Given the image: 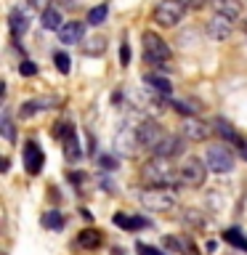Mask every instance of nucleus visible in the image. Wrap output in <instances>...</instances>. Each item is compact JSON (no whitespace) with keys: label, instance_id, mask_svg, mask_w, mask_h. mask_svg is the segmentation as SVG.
I'll list each match as a JSON object with an SVG mask.
<instances>
[{"label":"nucleus","instance_id":"11","mask_svg":"<svg viewBox=\"0 0 247 255\" xmlns=\"http://www.w3.org/2000/svg\"><path fill=\"white\" fill-rule=\"evenodd\" d=\"M43 162H45L43 149H37L35 141H27V143H24V167H27V173L37 175L40 170H43Z\"/></svg>","mask_w":247,"mask_h":255},{"label":"nucleus","instance_id":"15","mask_svg":"<svg viewBox=\"0 0 247 255\" xmlns=\"http://www.w3.org/2000/svg\"><path fill=\"white\" fill-rule=\"evenodd\" d=\"M210 3H213L215 13H223L229 19H239L242 16V3L239 0H210Z\"/></svg>","mask_w":247,"mask_h":255},{"label":"nucleus","instance_id":"2","mask_svg":"<svg viewBox=\"0 0 247 255\" xmlns=\"http://www.w3.org/2000/svg\"><path fill=\"white\" fill-rule=\"evenodd\" d=\"M141 205L149 213H170L178 205V197L170 191V186H149L141 194Z\"/></svg>","mask_w":247,"mask_h":255},{"label":"nucleus","instance_id":"4","mask_svg":"<svg viewBox=\"0 0 247 255\" xmlns=\"http://www.w3.org/2000/svg\"><path fill=\"white\" fill-rule=\"evenodd\" d=\"M207 170H210L207 162H202L199 157H189L186 162L178 167V183L186 189H199L207 178Z\"/></svg>","mask_w":247,"mask_h":255},{"label":"nucleus","instance_id":"13","mask_svg":"<svg viewBox=\"0 0 247 255\" xmlns=\"http://www.w3.org/2000/svg\"><path fill=\"white\" fill-rule=\"evenodd\" d=\"M83 35H85L83 21H64L61 29H59V40L64 45H77L80 40H83Z\"/></svg>","mask_w":247,"mask_h":255},{"label":"nucleus","instance_id":"25","mask_svg":"<svg viewBox=\"0 0 247 255\" xmlns=\"http://www.w3.org/2000/svg\"><path fill=\"white\" fill-rule=\"evenodd\" d=\"M0 128H3L5 141L13 143L16 141V130H13V123H11V117H8V112H3V117H0Z\"/></svg>","mask_w":247,"mask_h":255},{"label":"nucleus","instance_id":"29","mask_svg":"<svg viewBox=\"0 0 247 255\" xmlns=\"http://www.w3.org/2000/svg\"><path fill=\"white\" fill-rule=\"evenodd\" d=\"M135 250H138V255H165L162 250H157V247H151V245H143V242L135 245Z\"/></svg>","mask_w":247,"mask_h":255},{"label":"nucleus","instance_id":"30","mask_svg":"<svg viewBox=\"0 0 247 255\" xmlns=\"http://www.w3.org/2000/svg\"><path fill=\"white\" fill-rule=\"evenodd\" d=\"M120 64H123V67H127V64H130V45H127V40L120 45Z\"/></svg>","mask_w":247,"mask_h":255},{"label":"nucleus","instance_id":"7","mask_svg":"<svg viewBox=\"0 0 247 255\" xmlns=\"http://www.w3.org/2000/svg\"><path fill=\"white\" fill-rule=\"evenodd\" d=\"M213 130H215L213 123H205V120L191 117V115L181 123V133H183V138H186V141H194V143H197V141H207Z\"/></svg>","mask_w":247,"mask_h":255},{"label":"nucleus","instance_id":"12","mask_svg":"<svg viewBox=\"0 0 247 255\" xmlns=\"http://www.w3.org/2000/svg\"><path fill=\"white\" fill-rule=\"evenodd\" d=\"M183 149H186V143H183L181 135H165V138L154 146V154H162V157L175 159V157L183 154Z\"/></svg>","mask_w":247,"mask_h":255},{"label":"nucleus","instance_id":"9","mask_svg":"<svg viewBox=\"0 0 247 255\" xmlns=\"http://www.w3.org/2000/svg\"><path fill=\"white\" fill-rule=\"evenodd\" d=\"M56 128H59V138L64 141V154H67V159L69 162H77V159L83 157V151H80V141H77L75 128L69 123H59Z\"/></svg>","mask_w":247,"mask_h":255},{"label":"nucleus","instance_id":"14","mask_svg":"<svg viewBox=\"0 0 247 255\" xmlns=\"http://www.w3.org/2000/svg\"><path fill=\"white\" fill-rule=\"evenodd\" d=\"M8 27H11V35L13 40H19L24 32L29 29V19H27V13L21 11V8H13L11 13H8Z\"/></svg>","mask_w":247,"mask_h":255},{"label":"nucleus","instance_id":"8","mask_svg":"<svg viewBox=\"0 0 247 255\" xmlns=\"http://www.w3.org/2000/svg\"><path fill=\"white\" fill-rule=\"evenodd\" d=\"M135 135H138L141 149H154L157 143L165 138V133H162V128H159L157 120H143V123H138V128H135Z\"/></svg>","mask_w":247,"mask_h":255},{"label":"nucleus","instance_id":"28","mask_svg":"<svg viewBox=\"0 0 247 255\" xmlns=\"http://www.w3.org/2000/svg\"><path fill=\"white\" fill-rule=\"evenodd\" d=\"M99 167H104V170H115V167H117V159L112 157V154H101V157H99Z\"/></svg>","mask_w":247,"mask_h":255},{"label":"nucleus","instance_id":"18","mask_svg":"<svg viewBox=\"0 0 247 255\" xmlns=\"http://www.w3.org/2000/svg\"><path fill=\"white\" fill-rule=\"evenodd\" d=\"M223 242H229L231 247H237V250L247 253V237L242 234V229H237V226H231V229L223 231Z\"/></svg>","mask_w":247,"mask_h":255},{"label":"nucleus","instance_id":"21","mask_svg":"<svg viewBox=\"0 0 247 255\" xmlns=\"http://www.w3.org/2000/svg\"><path fill=\"white\" fill-rule=\"evenodd\" d=\"M64 223H67L64 213H59V210H48V213H43V226H45V229L59 231V229H64Z\"/></svg>","mask_w":247,"mask_h":255},{"label":"nucleus","instance_id":"27","mask_svg":"<svg viewBox=\"0 0 247 255\" xmlns=\"http://www.w3.org/2000/svg\"><path fill=\"white\" fill-rule=\"evenodd\" d=\"M19 75H21V77H35V75H37L35 61H29V59H27V61H21V64H19Z\"/></svg>","mask_w":247,"mask_h":255},{"label":"nucleus","instance_id":"32","mask_svg":"<svg viewBox=\"0 0 247 255\" xmlns=\"http://www.w3.org/2000/svg\"><path fill=\"white\" fill-rule=\"evenodd\" d=\"M173 107H175V109H178V112H181V115H186V117L191 115V109H197V107H189V104H183V101H173Z\"/></svg>","mask_w":247,"mask_h":255},{"label":"nucleus","instance_id":"33","mask_svg":"<svg viewBox=\"0 0 247 255\" xmlns=\"http://www.w3.org/2000/svg\"><path fill=\"white\" fill-rule=\"evenodd\" d=\"M183 3H186V8H194V11H197V8H202L207 0H183Z\"/></svg>","mask_w":247,"mask_h":255},{"label":"nucleus","instance_id":"22","mask_svg":"<svg viewBox=\"0 0 247 255\" xmlns=\"http://www.w3.org/2000/svg\"><path fill=\"white\" fill-rule=\"evenodd\" d=\"M115 223H117L120 229H125V231H135V229L146 226V221H143V218H127V215H123V213L115 215Z\"/></svg>","mask_w":247,"mask_h":255},{"label":"nucleus","instance_id":"26","mask_svg":"<svg viewBox=\"0 0 247 255\" xmlns=\"http://www.w3.org/2000/svg\"><path fill=\"white\" fill-rule=\"evenodd\" d=\"M88 43H91V45H85V48H83L88 56H99V53L104 51V37H91Z\"/></svg>","mask_w":247,"mask_h":255},{"label":"nucleus","instance_id":"10","mask_svg":"<svg viewBox=\"0 0 247 255\" xmlns=\"http://www.w3.org/2000/svg\"><path fill=\"white\" fill-rule=\"evenodd\" d=\"M234 19H229V16H223V13H215L210 21H207V35H210L213 40H218V43H223V40H229L231 37V32H234V24H231Z\"/></svg>","mask_w":247,"mask_h":255},{"label":"nucleus","instance_id":"17","mask_svg":"<svg viewBox=\"0 0 247 255\" xmlns=\"http://www.w3.org/2000/svg\"><path fill=\"white\" fill-rule=\"evenodd\" d=\"M40 24H43V29H56V32H59L61 29V24H64V16H61V11H59V8H45V11L43 13H40Z\"/></svg>","mask_w":247,"mask_h":255},{"label":"nucleus","instance_id":"3","mask_svg":"<svg viewBox=\"0 0 247 255\" xmlns=\"http://www.w3.org/2000/svg\"><path fill=\"white\" fill-rule=\"evenodd\" d=\"M143 61L157 69L167 67V61H170V45L157 32H143Z\"/></svg>","mask_w":247,"mask_h":255},{"label":"nucleus","instance_id":"19","mask_svg":"<svg viewBox=\"0 0 247 255\" xmlns=\"http://www.w3.org/2000/svg\"><path fill=\"white\" fill-rule=\"evenodd\" d=\"M213 128H215V133H218V135H223V138H226V141L242 143V141H239V133H237L234 128H231V125H229V123H226V120H223V117H215V120H213Z\"/></svg>","mask_w":247,"mask_h":255},{"label":"nucleus","instance_id":"23","mask_svg":"<svg viewBox=\"0 0 247 255\" xmlns=\"http://www.w3.org/2000/svg\"><path fill=\"white\" fill-rule=\"evenodd\" d=\"M107 16H109L107 5H96V8L88 11V24H91V27H101V24L107 21Z\"/></svg>","mask_w":247,"mask_h":255},{"label":"nucleus","instance_id":"24","mask_svg":"<svg viewBox=\"0 0 247 255\" xmlns=\"http://www.w3.org/2000/svg\"><path fill=\"white\" fill-rule=\"evenodd\" d=\"M53 64H56V69H59L61 75H69L72 61H69V56L64 53V51H56V53H53Z\"/></svg>","mask_w":247,"mask_h":255},{"label":"nucleus","instance_id":"16","mask_svg":"<svg viewBox=\"0 0 247 255\" xmlns=\"http://www.w3.org/2000/svg\"><path fill=\"white\" fill-rule=\"evenodd\" d=\"M101 242H104V237H101L99 229H83L80 237H77V245L85 247V250H99Z\"/></svg>","mask_w":247,"mask_h":255},{"label":"nucleus","instance_id":"6","mask_svg":"<svg viewBox=\"0 0 247 255\" xmlns=\"http://www.w3.org/2000/svg\"><path fill=\"white\" fill-rule=\"evenodd\" d=\"M205 162L213 173H218V175L234 170V154H231L226 146H221V143H213V146L205 151Z\"/></svg>","mask_w":247,"mask_h":255},{"label":"nucleus","instance_id":"1","mask_svg":"<svg viewBox=\"0 0 247 255\" xmlns=\"http://www.w3.org/2000/svg\"><path fill=\"white\" fill-rule=\"evenodd\" d=\"M141 181L146 186H175L178 181V167L173 165L170 157H162V154H154L146 165L141 167Z\"/></svg>","mask_w":247,"mask_h":255},{"label":"nucleus","instance_id":"20","mask_svg":"<svg viewBox=\"0 0 247 255\" xmlns=\"http://www.w3.org/2000/svg\"><path fill=\"white\" fill-rule=\"evenodd\" d=\"M146 85H149V91H157L159 96H170L173 93L170 80H165V77H159V75H149L146 77Z\"/></svg>","mask_w":247,"mask_h":255},{"label":"nucleus","instance_id":"31","mask_svg":"<svg viewBox=\"0 0 247 255\" xmlns=\"http://www.w3.org/2000/svg\"><path fill=\"white\" fill-rule=\"evenodd\" d=\"M27 3H29L32 8H35V11H40V13H43L45 8H51V3H53V0H27Z\"/></svg>","mask_w":247,"mask_h":255},{"label":"nucleus","instance_id":"5","mask_svg":"<svg viewBox=\"0 0 247 255\" xmlns=\"http://www.w3.org/2000/svg\"><path fill=\"white\" fill-rule=\"evenodd\" d=\"M183 13H186L183 0H159L154 8V21L159 27H175V24H181Z\"/></svg>","mask_w":247,"mask_h":255}]
</instances>
